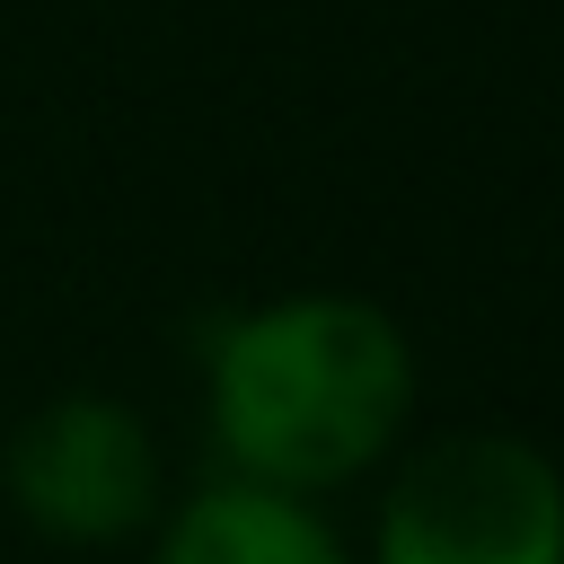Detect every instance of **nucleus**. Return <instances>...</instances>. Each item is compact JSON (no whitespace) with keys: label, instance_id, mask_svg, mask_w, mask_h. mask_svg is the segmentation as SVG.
<instances>
[{"label":"nucleus","instance_id":"20e7f679","mask_svg":"<svg viewBox=\"0 0 564 564\" xmlns=\"http://www.w3.org/2000/svg\"><path fill=\"white\" fill-rule=\"evenodd\" d=\"M150 564H361V555L344 546L326 502L212 476L150 520Z\"/></svg>","mask_w":564,"mask_h":564},{"label":"nucleus","instance_id":"f03ea898","mask_svg":"<svg viewBox=\"0 0 564 564\" xmlns=\"http://www.w3.org/2000/svg\"><path fill=\"white\" fill-rule=\"evenodd\" d=\"M361 564H564V458L511 423H449L388 458Z\"/></svg>","mask_w":564,"mask_h":564},{"label":"nucleus","instance_id":"7ed1b4c3","mask_svg":"<svg viewBox=\"0 0 564 564\" xmlns=\"http://www.w3.org/2000/svg\"><path fill=\"white\" fill-rule=\"evenodd\" d=\"M0 494L53 546H123L167 511L159 441L106 388H62L26 405V423L0 449Z\"/></svg>","mask_w":564,"mask_h":564},{"label":"nucleus","instance_id":"f257e3e1","mask_svg":"<svg viewBox=\"0 0 564 564\" xmlns=\"http://www.w3.org/2000/svg\"><path fill=\"white\" fill-rule=\"evenodd\" d=\"M414 335L361 291H273L203 335V432L220 476L326 502L414 441Z\"/></svg>","mask_w":564,"mask_h":564}]
</instances>
